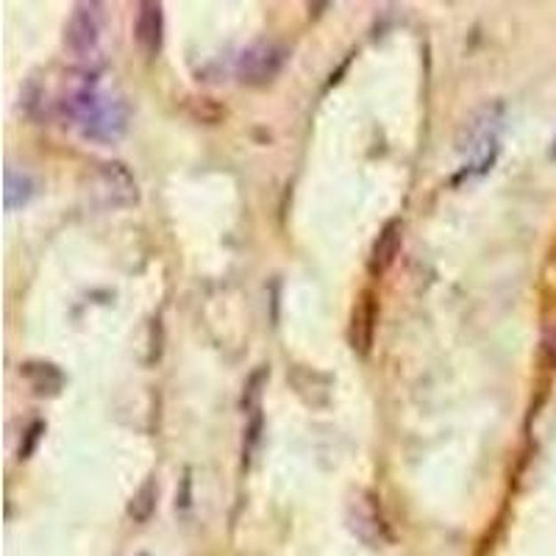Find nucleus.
<instances>
[{
  "instance_id": "obj_1",
  "label": "nucleus",
  "mask_w": 556,
  "mask_h": 556,
  "mask_svg": "<svg viewBox=\"0 0 556 556\" xmlns=\"http://www.w3.org/2000/svg\"><path fill=\"white\" fill-rule=\"evenodd\" d=\"M44 115H59L70 123L78 137L86 142L111 145L128 131L131 111L120 95H109L101 89L98 70H67L64 84L59 86L56 98L48 103Z\"/></svg>"
},
{
  "instance_id": "obj_2",
  "label": "nucleus",
  "mask_w": 556,
  "mask_h": 556,
  "mask_svg": "<svg viewBox=\"0 0 556 556\" xmlns=\"http://www.w3.org/2000/svg\"><path fill=\"white\" fill-rule=\"evenodd\" d=\"M459 150L464 153V167L459 178H473L493 170L501 153V106H484L464 125Z\"/></svg>"
},
{
  "instance_id": "obj_3",
  "label": "nucleus",
  "mask_w": 556,
  "mask_h": 556,
  "mask_svg": "<svg viewBox=\"0 0 556 556\" xmlns=\"http://www.w3.org/2000/svg\"><path fill=\"white\" fill-rule=\"evenodd\" d=\"M89 195L101 209H128L140 200L137 178L123 162H101L89 173Z\"/></svg>"
},
{
  "instance_id": "obj_4",
  "label": "nucleus",
  "mask_w": 556,
  "mask_h": 556,
  "mask_svg": "<svg viewBox=\"0 0 556 556\" xmlns=\"http://www.w3.org/2000/svg\"><path fill=\"white\" fill-rule=\"evenodd\" d=\"M286 56H289L286 48L278 42H270V39L256 42L248 51H242L237 61V76L248 86H264L284 70Z\"/></svg>"
},
{
  "instance_id": "obj_5",
  "label": "nucleus",
  "mask_w": 556,
  "mask_h": 556,
  "mask_svg": "<svg viewBox=\"0 0 556 556\" xmlns=\"http://www.w3.org/2000/svg\"><path fill=\"white\" fill-rule=\"evenodd\" d=\"M103 34V6L101 4H78L67 20L64 28V44L67 51L78 59H86L95 53Z\"/></svg>"
},
{
  "instance_id": "obj_6",
  "label": "nucleus",
  "mask_w": 556,
  "mask_h": 556,
  "mask_svg": "<svg viewBox=\"0 0 556 556\" xmlns=\"http://www.w3.org/2000/svg\"><path fill=\"white\" fill-rule=\"evenodd\" d=\"M133 39L142 48L145 56H159L162 42H165V12L162 4H145L137 6V22H133Z\"/></svg>"
},
{
  "instance_id": "obj_7",
  "label": "nucleus",
  "mask_w": 556,
  "mask_h": 556,
  "mask_svg": "<svg viewBox=\"0 0 556 556\" xmlns=\"http://www.w3.org/2000/svg\"><path fill=\"white\" fill-rule=\"evenodd\" d=\"M400 245H404V222L400 220H390L384 222L382 234H378V239L373 242V251H370V259H367V270L370 276H384L395 256L400 254Z\"/></svg>"
},
{
  "instance_id": "obj_8",
  "label": "nucleus",
  "mask_w": 556,
  "mask_h": 556,
  "mask_svg": "<svg viewBox=\"0 0 556 556\" xmlns=\"http://www.w3.org/2000/svg\"><path fill=\"white\" fill-rule=\"evenodd\" d=\"M22 375L31 384V390L36 395H59V390L64 387V375L56 365L51 362H28L22 365Z\"/></svg>"
},
{
  "instance_id": "obj_9",
  "label": "nucleus",
  "mask_w": 556,
  "mask_h": 556,
  "mask_svg": "<svg viewBox=\"0 0 556 556\" xmlns=\"http://www.w3.org/2000/svg\"><path fill=\"white\" fill-rule=\"evenodd\" d=\"M373 320H375V306L370 295H362L359 306L353 309V326H351V342L353 351H359L362 356H367L370 342H373Z\"/></svg>"
},
{
  "instance_id": "obj_10",
  "label": "nucleus",
  "mask_w": 556,
  "mask_h": 556,
  "mask_svg": "<svg viewBox=\"0 0 556 556\" xmlns=\"http://www.w3.org/2000/svg\"><path fill=\"white\" fill-rule=\"evenodd\" d=\"M34 195H36L34 178H31L28 173H22V170L6 167V189H4L6 209L14 212V209H20V206H26Z\"/></svg>"
},
{
  "instance_id": "obj_11",
  "label": "nucleus",
  "mask_w": 556,
  "mask_h": 556,
  "mask_svg": "<svg viewBox=\"0 0 556 556\" xmlns=\"http://www.w3.org/2000/svg\"><path fill=\"white\" fill-rule=\"evenodd\" d=\"M156 493H159V489H156V481L148 479V481L140 487V493L131 498V504H128V515H131L133 520H137V523L150 520L153 509H156Z\"/></svg>"
},
{
  "instance_id": "obj_12",
  "label": "nucleus",
  "mask_w": 556,
  "mask_h": 556,
  "mask_svg": "<svg viewBox=\"0 0 556 556\" xmlns=\"http://www.w3.org/2000/svg\"><path fill=\"white\" fill-rule=\"evenodd\" d=\"M44 431V426H42V423H34V426L28 429V442L26 445H22V448H20V456L22 459H26L31 451H34V445H36V439H39V434Z\"/></svg>"
},
{
  "instance_id": "obj_13",
  "label": "nucleus",
  "mask_w": 556,
  "mask_h": 556,
  "mask_svg": "<svg viewBox=\"0 0 556 556\" xmlns=\"http://www.w3.org/2000/svg\"><path fill=\"white\" fill-rule=\"evenodd\" d=\"M553 159H556V142H553Z\"/></svg>"
}]
</instances>
